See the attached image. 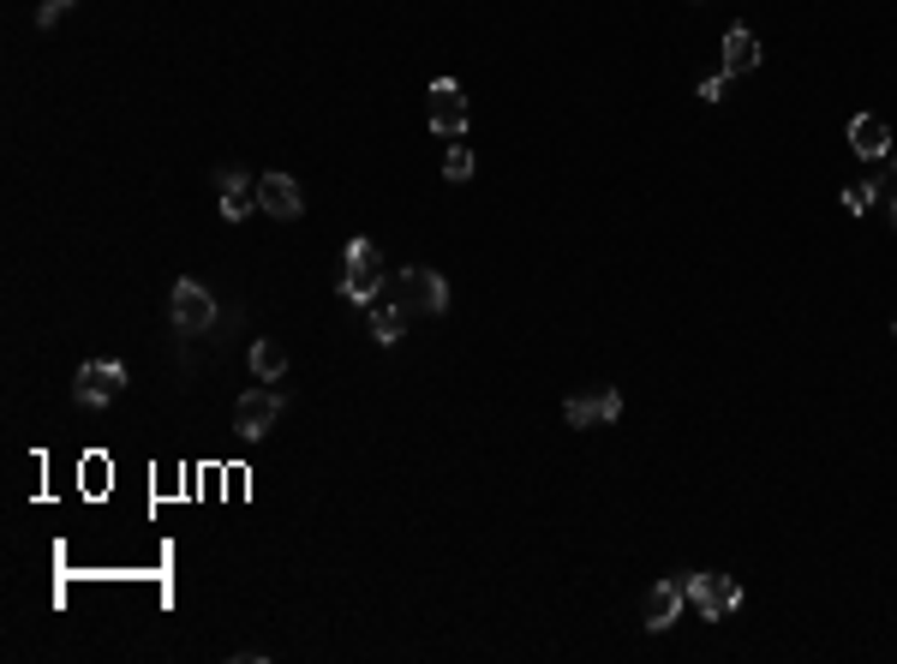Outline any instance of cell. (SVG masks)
Returning a JSON list of instances; mask_svg holds the SVG:
<instances>
[{
    "label": "cell",
    "instance_id": "6da1fadb",
    "mask_svg": "<svg viewBox=\"0 0 897 664\" xmlns=\"http://www.w3.org/2000/svg\"><path fill=\"white\" fill-rule=\"evenodd\" d=\"M342 299L347 306H377L383 299V251H377V240H347V251H342Z\"/></svg>",
    "mask_w": 897,
    "mask_h": 664
},
{
    "label": "cell",
    "instance_id": "7a4b0ae2",
    "mask_svg": "<svg viewBox=\"0 0 897 664\" xmlns=\"http://www.w3.org/2000/svg\"><path fill=\"white\" fill-rule=\"evenodd\" d=\"M168 318H174L180 336H210L216 318H221V306H216V294L204 288V281L180 276V281H174V294H168Z\"/></svg>",
    "mask_w": 897,
    "mask_h": 664
},
{
    "label": "cell",
    "instance_id": "3957f363",
    "mask_svg": "<svg viewBox=\"0 0 897 664\" xmlns=\"http://www.w3.org/2000/svg\"><path fill=\"white\" fill-rule=\"evenodd\" d=\"M120 389H126V366L120 359H85L78 366V407H108V402H120Z\"/></svg>",
    "mask_w": 897,
    "mask_h": 664
},
{
    "label": "cell",
    "instance_id": "277c9868",
    "mask_svg": "<svg viewBox=\"0 0 897 664\" xmlns=\"http://www.w3.org/2000/svg\"><path fill=\"white\" fill-rule=\"evenodd\" d=\"M395 288H402V306L407 311H448V281L437 276V270H425V264H407L402 276H395Z\"/></svg>",
    "mask_w": 897,
    "mask_h": 664
},
{
    "label": "cell",
    "instance_id": "5b68a950",
    "mask_svg": "<svg viewBox=\"0 0 897 664\" xmlns=\"http://www.w3.org/2000/svg\"><path fill=\"white\" fill-rule=\"evenodd\" d=\"M688 598H694V611L707 623H724L742 605V587H736V575H688Z\"/></svg>",
    "mask_w": 897,
    "mask_h": 664
},
{
    "label": "cell",
    "instance_id": "8992f818",
    "mask_svg": "<svg viewBox=\"0 0 897 664\" xmlns=\"http://www.w3.org/2000/svg\"><path fill=\"white\" fill-rule=\"evenodd\" d=\"M276 419H282V395L276 389H246L239 395V407H234V432L246 437V443H258L276 432Z\"/></svg>",
    "mask_w": 897,
    "mask_h": 664
},
{
    "label": "cell",
    "instance_id": "52a82bcc",
    "mask_svg": "<svg viewBox=\"0 0 897 664\" xmlns=\"http://www.w3.org/2000/svg\"><path fill=\"white\" fill-rule=\"evenodd\" d=\"M467 120H473L467 90L448 85V78H437V85H431V132H443V138H467Z\"/></svg>",
    "mask_w": 897,
    "mask_h": 664
},
{
    "label": "cell",
    "instance_id": "ba28073f",
    "mask_svg": "<svg viewBox=\"0 0 897 664\" xmlns=\"http://www.w3.org/2000/svg\"><path fill=\"white\" fill-rule=\"evenodd\" d=\"M258 210H269L276 221H299V216H306V198H299L294 174H258Z\"/></svg>",
    "mask_w": 897,
    "mask_h": 664
},
{
    "label": "cell",
    "instance_id": "9c48e42d",
    "mask_svg": "<svg viewBox=\"0 0 897 664\" xmlns=\"http://www.w3.org/2000/svg\"><path fill=\"white\" fill-rule=\"evenodd\" d=\"M216 204H221V221H246L252 210H258V180L239 168H216Z\"/></svg>",
    "mask_w": 897,
    "mask_h": 664
},
{
    "label": "cell",
    "instance_id": "30bf717a",
    "mask_svg": "<svg viewBox=\"0 0 897 664\" xmlns=\"http://www.w3.org/2000/svg\"><path fill=\"white\" fill-rule=\"evenodd\" d=\"M569 425L574 432H586V425H611L622 414V395L617 389H581V395H569Z\"/></svg>",
    "mask_w": 897,
    "mask_h": 664
},
{
    "label": "cell",
    "instance_id": "8fae6325",
    "mask_svg": "<svg viewBox=\"0 0 897 664\" xmlns=\"http://www.w3.org/2000/svg\"><path fill=\"white\" fill-rule=\"evenodd\" d=\"M682 598H688V575H664L659 587L647 593V628L659 635V628H670L682 616Z\"/></svg>",
    "mask_w": 897,
    "mask_h": 664
},
{
    "label": "cell",
    "instance_id": "7c38bea8",
    "mask_svg": "<svg viewBox=\"0 0 897 664\" xmlns=\"http://www.w3.org/2000/svg\"><path fill=\"white\" fill-rule=\"evenodd\" d=\"M850 150L861 156V162H886V150H891L886 120L879 115H850Z\"/></svg>",
    "mask_w": 897,
    "mask_h": 664
},
{
    "label": "cell",
    "instance_id": "4fadbf2b",
    "mask_svg": "<svg viewBox=\"0 0 897 664\" xmlns=\"http://www.w3.org/2000/svg\"><path fill=\"white\" fill-rule=\"evenodd\" d=\"M755 67H760V37L748 24H730L724 30V72L742 78V72H755Z\"/></svg>",
    "mask_w": 897,
    "mask_h": 664
},
{
    "label": "cell",
    "instance_id": "5bb4252c",
    "mask_svg": "<svg viewBox=\"0 0 897 664\" xmlns=\"http://www.w3.org/2000/svg\"><path fill=\"white\" fill-rule=\"evenodd\" d=\"M407 318H413V311L402 306V299H395V306H390V299H377V306H372V341L377 347H395V341L407 336Z\"/></svg>",
    "mask_w": 897,
    "mask_h": 664
},
{
    "label": "cell",
    "instance_id": "9a60e30c",
    "mask_svg": "<svg viewBox=\"0 0 897 664\" xmlns=\"http://www.w3.org/2000/svg\"><path fill=\"white\" fill-rule=\"evenodd\" d=\"M252 371H258V384H276V377L287 371V354L276 341H252Z\"/></svg>",
    "mask_w": 897,
    "mask_h": 664
},
{
    "label": "cell",
    "instance_id": "2e32d148",
    "mask_svg": "<svg viewBox=\"0 0 897 664\" xmlns=\"http://www.w3.org/2000/svg\"><path fill=\"white\" fill-rule=\"evenodd\" d=\"M874 198H879V186H874V180H850V186L838 192V204H844L850 216H868V210H874Z\"/></svg>",
    "mask_w": 897,
    "mask_h": 664
},
{
    "label": "cell",
    "instance_id": "e0dca14e",
    "mask_svg": "<svg viewBox=\"0 0 897 664\" xmlns=\"http://www.w3.org/2000/svg\"><path fill=\"white\" fill-rule=\"evenodd\" d=\"M473 168H479V162H473L467 145H448V156H443V180L461 186V180H473Z\"/></svg>",
    "mask_w": 897,
    "mask_h": 664
},
{
    "label": "cell",
    "instance_id": "ac0fdd59",
    "mask_svg": "<svg viewBox=\"0 0 897 664\" xmlns=\"http://www.w3.org/2000/svg\"><path fill=\"white\" fill-rule=\"evenodd\" d=\"M67 7H72V0H42V7H37V30H55Z\"/></svg>",
    "mask_w": 897,
    "mask_h": 664
},
{
    "label": "cell",
    "instance_id": "d6986e66",
    "mask_svg": "<svg viewBox=\"0 0 897 664\" xmlns=\"http://www.w3.org/2000/svg\"><path fill=\"white\" fill-rule=\"evenodd\" d=\"M700 97H707V102H724V97H730V72H718V78H700Z\"/></svg>",
    "mask_w": 897,
    "mask_h": 664
},
{
    "label": "cell",
    "instance_id": "ffe728a7",
    "mask_svg": "<svg viewBox=\"0 0 897 664\" xmlns=\"http://www.w3.org/2000/svg\"><path fill=\"white\" fill-rule=\"evenodd\" d=\"M886 174H891V192H897V150H886Z\"/></svg>",
    "mask_w": 897,
    "mask_h": 664
},
{
    "label": "cell",
    "instance_id": "44dd1931",
    "mask_svg": "<svg viewBox=\"0 0 897 664\" xmlns=\"http://www.w3.org/2000/svg\"><path fill=\"white\" fill-rule=\"evenodd\" d=\"M891 221H897V192H891Z\"/></svg>",
    "mask_w": 897,
    "mask_h": 664
},
{
    "label": "cell",
    "instance_id": "7402d4cb",
    "mask_svg": "<svg viewBox=\"0 0 897 664\" xmlns=\"http://www.w3.org/2000/svg\"><path fill=\"white\" fill-rule=\"evenodd\" d=\"M891 336H897V324H891Z\"/></svg>",
    "mask_w": 897,
    "mask_h": 664
}]
</instances>
